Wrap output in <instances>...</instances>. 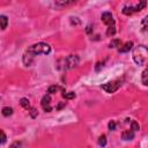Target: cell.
<instances>
[{
	"instance_id": "ac0fdd59",
	"label": "cell",
	"mask_w": 148,
	"mask_h": 148,
	"mask_svg": "<svg viewBox=\"0 0 148 148\" xmlns=\"http://www.w3.org/2000/svg\"><path fill=\"white\" fill-rule=\"evenodd\" d=\"M60 89H62V88H60L59 86H51V87L49 88V94L56 92V91H58V90H60Z\"/></svg>"
},
{
	"instance_id": "ba28073f",
	"label": "cell",
	"mask_w": 148,
	"mask_h": 148,
	"mask_svg": "<svg viewBox=\"0 0 148 148\" xmlns=\"http://www.w3.org/2000/svg\"><path fill=\"white\" fill-rule=\"evenodd\" d=\"M132 46H133V43H132V42H127V43H125V44H123V45H119L118 51H119V52H128V51L132 49Z\"/></svg>"
},
{
	"instance_id": "7c38bea8",
	"label": "cell",
	"mask_w": 148,
	"mask_h": 148,
	"mask_svg": "<svg viewBox=\"0 0 148 148\" xmlns=\"http://www.w3.org/2000/svg\"><path fill=\"white\" fill-rule=\"evenodd\" d=\"M0 21H1V29L2 30H5L6 29V27H7V16H5V15H1L0 16Z\"/></svg>"
},
{
	"instance_id": "52a82bcc",
	"label": "cell",
	"mask_w": 148,
	"mask_h": 148,
	"mask_svg": "<svg viewBox=\"0 0 148 148\" xmlns=\"http://www.w3.org/2000/svg\"><path fill=\"white\" fill-rule=\"evenodd\" d=\"M42 108H43L45 111H47V112H50V111L52 110L50 94H47V95H45V96L43 97V99H42Z\"/></svg>"
},
{
	"instance_id": "8fae6325",
	"label": "cell",
	"mask_w": 148,
	"mask_h": 148,
	"mask_svg": "<svg viewBox=\"0 0 148 148\" xmlns=\"http://www.w3.org/2000/svg\"><path fill=\"white\" fill-rule=\"evenodd\" d=\"M61 95H62V97H64V98H66V99H72V98H74V97H75V94H74L73 91L66 92V91H65V89L62 90V94H61Z\"/></svg>"
},
{
	"instance_id": "8992f818",
	"label": "cell",
	"mask_w": 148,
	"mask_h": 148,
	"mask_svg": "<svg viewBox=\"0 0 148 148\" xmlns=\"http://www.w3.org/2000/svg\"><path fill=\"white\" fill-rule=\"evenodd\" d=\"M79 64V58L77 56H68L66 59H65V67L66 68H73L74 66H76Z\"/></svg>"
},
{
	"instance_id": "5b68a950",
	"label": "cell",
	"mask_w": 148,
	"mask_h": 148,
	"mask_svg": "<svg viewBox=\"0 0 148 148\" xmlns=\"http://www.w3.org/2000/svg\"><path fill=\"white\" fill-rule=\"evenodd\" d=\"M121 82H123V79H118V80H114V81H111V82H108L102 86V88L106 91V92H114L116 90H118V88L121 86Z\"/></svg>"
},
{
	"instance_id": "e0dca14e",
	"label": "cell",
	"mask_w": 148,
	"mask_h": 148,
	"mask_svg": "<svg viewBox=\"0 0 148 148\" xmlns=\"http://www.w3.org/2000/svg\"><path fill=\"white\" fill-rule=\"evenodd\" d=\"M131 130H133V131L140 130V126H139V124H138L135 120H132V121H131Z\"/></svg>"
},
{
	"instance_id": "9c48e42d",
	"label": "cell",
	"mask_w": 148,
	"mask_h": 148,
	"mask_svg": "<svg viewBox=\"0 0 148 148\" xmlns=\"http://www.w3.org/2000/svg\"><path fill=\"white\" fill-rule=\"evenodd\" d=\"M121 138L124 140H132L134 138V131L133 130H126V131H124L123 134H121Z\"/></svg>"
},
{
	"instance_id": "30bf717a",
	"label": "cell",
	"mask_w": 148,
	"mask_h": 148,
	"mask_svg": "<svg viewBox=\"0 0 148 148\" xmlns=\"http://www.w3.org/2000/svg\"><path fill=\"white\" fill-rule=\"evenodd\" d=\"M141 80H142V83L148 86V67L142 72V76H141Z\"/></svg>"
},
{
	"instance_id": "ffe728a7",
	"label": "cell",
	"mask_w": 148,
	"mask_h": 148,
	"mask_svg": "<svg viewBox=\"0 0 148 148\" xmlns=\"http://www.w3.org/2000/svg\"><path fill=\"white\" fill-rule=\"evenodd\" d=\"M109 128H110V131H114L116 130V121L114 120H111L109 123Z\"/></svg>"
},
{
	"instance_id": "7a4b0ae2",
	"label": "cell",
	"mask_w": 148,
	"mask_h": 148,
	"mask_svg": "<svg viewBox=\"0 0 148 148\" xmlns=\"http://www.w3.org/2000/svg\"><path fill=\"white\" fill-rule=\"evenodd\" d=\"M133 59L140 66H148V47L138 45L133 50Z\"/></svg>"
},
{
	"instance_id": "d6986e66",
	"label": "cell",
	"mask_w": 148,
	"mask_h": 148,
	"mask_svg": "<svg viewBox=\"0 0 148 148\" xmlns=\"http://www.w3.org/2000/svg\"><path fill=\"white\" fill-rule=\"evenodd\" d=\"M120 42H119V39H114V40H112L111 43H110V47H116V46H119L120 44H119Z\"/></svg>"
},
{
	"instance_id": "277c9868",
	"label": "cell",
	"mask_w": 148,
	"mask_h": 148,
	"mask_svg": "<svg viewBox=\"0 0 148 148\" xmlns=\"http://www.w3.org/2000/svg\"><path fill=\"white\" fill-rule=\"evenodd\" d=\"M102 21L106 24L108 27V30H106V35L109 37L113 36L116 34V24H114V20H113V16L111 13L109 12H105L102 14Z\"/></svg>"
},
{
	"instance_id": "3957f363",
	"label": "cell",
	"mask_w": 148,
	"mask_h": 148,
	"mask_svg": "<svg viewBox=\"0 0 148 148\" xmlns=\"http://www.w3.org/2000/svg\"><path fill=\"white\" fill-rule=\"evenodd\" d=\"M146 5H147L146 1H128L125 3V6L123 8V13L125 15H132V14L138 13L141 9H143L146 7Z\"/></svg>"
},
{
	"instance_id": "6da1fadb",
	"label": "cell",
	"mask_w": 148,
	"mask_h": 148,
	"mask_svg": "<svg viewBox=\"0 0 148 148\" xmlns=\"http://www.w3.org/2000/svg\"><path fill=\"white\" fill-rule=\"evenodd\" d=\"M51 52V46L46 43H37V44H34L31 46H29L27 49V51L24 52L23 54V62L25 66H30V64L32 62L34 58L37 56V54H49Z\"/></svg>"
},
{
	"instance_id": "603a6c76",
	"label": "cell",
	"mask_w": 148,
	"mask_h": 148,
	"mask_svg": "<svg viewBox=\"0 0 148 148\" xmlns=\"http://www.w3.org/2000/svg\"><path fill=\"white\" fill-rule=\"evenodd\" d=\"M1 136H2V139H1V143H5V142H6V135H5L3 131H1Z\"/></svg>"
},
{
	"instance_id": "2e32d148",
	"label": "cell",
	"mask_w": 148,
	"mask_h": 148,
	"mask_svg": "<svg viewBox=\"0 0 148 148\" xmlns=\"http://www.w3.org/2000/svg\"><path fill=\"white\" fill-rule=\"evenodd\" d=\"M98 143H99V146H102V147H104V146L106 145V136H105L104 134L99 136V139H98Z\"/></svg>"
},
{
	"instance_id": "44dd1931",
	"label": "cell",
	"mask_w": 148,
	"mask_h": 148,
	"mask_svg": "<svg viewBox=\"0 0 148 148\" xmlns=\"http://www.w3.org/2000/svg\"><path fill=\"white\" fill-rule=\"evenodd\" d=\"M9 148H21V142L15 141V142H13V143L10 145V147H9Z\"/></svg>"
},
{
	"instance_id": "5bb4252c",
	"label": "cell",
	"mask_w": 148,
	"mask_h": 148,
	"mask_svg": "<svg viewBox=\"0 0 148 148\" xmlns=\"http://www.w3.org/2000/svg\"><path fill=\"white\" fill-rule=\"evenodd\" d=\"M20 104H21L24 109H27V110H28V109H31V108H30V104H29V101H28L27 98H21Z\"/></svg>"
},
{
	"instance_id": "7402d4cb",
	"label": "cell",
	"mask_w": 148,
	"mask_h": 148,
	"mask_svg": "<svg viewBox=\"0 0 148 148\" xmlns=\"http://www.w3.org/2000/svg\"><path fill=\"white\" fill-rule=\"evenodd\" d=\"M30 114H31L32 118H35V117L37 116V110L34 109V108H31V109H30Z\"/></svg>"
},
{
	"instance_id": "4fadbf2b",
	"label": "cell",
	"mask_w": 148,
	"mask_h": 148,
	"mask_svg": "<svg viewBox=\"0 0 148 148\" xmlns=\"http://www.w3.org/2000/svg\"><path fill=\"white\" fill-rule=\"evenodd\" d=\"M12 113H13V109H12V108H9V106H5V108L2 109V114H3V116L8 117V116H10Z\"/></svg>"
},
{
	"instance_id": "9a60e30c",
	"label": "cell",
	"mask_w": 148,
	"mask_h": 148,
	"mask_svg": "<svg viewBox=\"0 0 148 148\" xmlns=\"http://www.w3.org/2000/svg\"><path fill=\"white\" fill-rule=\"evenodd\" d=\"M142 29L146 32H148V15H146L143 17V20H142Z\"/></svg>"
}]
</instances>
